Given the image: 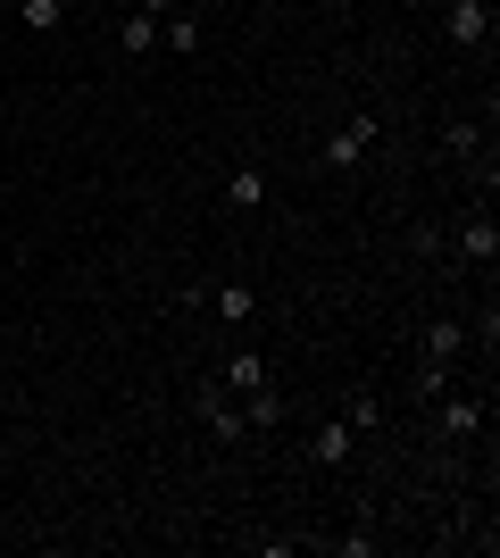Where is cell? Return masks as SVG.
<instances>
[{
    "mask_svg": "<svg viewBox=\"0 0 500 558\" xmlns=\"http://www.w3.org/2000/svg\"><path fill=\"white\" fill-rule=\"evenodd\" d=\"M192 409H200V425H209L217 442H242V434H251V425H242V400L225 392L217 375H209V384H200V392H192Z\"/></svg>",
    "mask_w": 500,
    "mask_h": 558,
    "instance_id": "cell-1",
    "label": "cell"
},
{
    "mask_svg": "<svg viewBox=\"0 0 500 558\" xmlns=\"http://www.w3.org/2000/svg\"><path fill=\"white\" fill-rule=\"evenodd\" d=\"M459 258H467V267H492V258H500L492 209H467V217H459Z\"/></svg>",
    "mask_w": 500,
    "mask_h": 558,
    "instance_id": "cell-2",
    "label": "cell"
},
{
    "mask_svg": "<svg viewBox=\"0 0 500 558\" xmlns=\"http://www.w3.org/2000/svg\"><path fill=\"white\" fill-rule=\"evenodd\" d=\"M367 150H376V117H351L342 134H326V167H358Z\"/></svg>",
    "mask_w": 500,
    "mask_h": 558,
    "instance_id": "cell-3",
    "label": "cell"
},
{
    "mask_svg": "<svg viewBox=\"0 0 500 558\" xmlns=\"http://www.w3.org/2000/svg\"><path fill=\"white\" fill-rule=\"evenodd\" d=\"M484 34H492V0H451V43L484 50Z\"/></svg>",
    "mask_w": 500,
    "mask_h": 558,
    "instance_id": "cell-4",
    "label": "cell"
},
{
    "mask_svg": "<svg viewBox=\"0 0 500 558\" xmlns=\"http://www.w3.org/2000/svg\"><path fill=\"white\" fill-rule=\"evenodd\" d=\"M217 384H225V392H259V384H276V375H267V359L259 350H234V359H225V367H217Z\"/></svg>",
    "mask_w": 500,
    "mask_h": 558,
    "instance_id": "cell-5",
    "label": "cell"
},
{
    "mask_svg": "<svg viewBox=\"0 0 500 558\" xmlns=\"http://www.w3.org/2000/svg\"><path fill=\"white\" fill-rule=\"evenodd\" d=\"M159 50L192 59V50H200V17H192V9H159Z\"/></svg>",
    "mask_w": 500,
    "mask_h": 558,
    "instance_id": "cell-6",
    "label": "cell"
},
{
    "mask_svg": "<svg viewBox=\"0 0 500 558\" xmlns=\"http://www.w3.org/2000/svg\"><path fill=\"white\" fill-rule=\"evenodd\" d=\"M351 442H358L351 425H342V417H326V425L309 434V459H317V466H351Z\"/></svg>",
    "mask_w": 500,
    "mask_h": 558,
    "instance_id": "cell-7",
    "label": "cell"
},
{
    "mask_svg": "<svg viewBox=\"0 0 500 558\" xmlns=\"http://www.w3.org/2000/svg\"><path fill=\"white\" fill-rule=\"evenodd\" d=\"M209 308L225 326H251V317H259V292H251V283H209Z\"/></svg>",
    "mask_w": 500,
    "mask_h": 558,
    "instance_id": "cell-8",
    "label": "cell"
},
{
    "mask_svg": "<svg viewBox=\"0 0 500 558\" xmlns=\"http://www.w3.org/2000/svg\"><path fill=\"white\" fill-rule=\"evenodd\" d=\"M242 425H251V434H276V425H284V392H276V384L242 392Z\"/></svg>",
    "mask_w": 500,
    "mask_h": 558,
    "instance_id": "cell-9",
    "label": "cell"
},
{
    "mask_svg": "<svg viewBox=\"0 0 500 558\" xmlns=\"http://www.w3.org/2000/svg\"><path fill=\"white\" fill-rule=\"evenodd\" d=\"M118 50H125V59L159 50V9H125V25H118Z\"/></svg>",
    "mask_w": 500,
    "mask_h": 558,
    "instance_id": "cell-10",
    "label": "cell"
},
{
    "mask_svg": "<svg viewBox=\"0 0 500 558\" xmlns=\"http://www.w3.org/2000/svg\"><path fill=\"white\" fill-rule=\"evenodd\" d=\"M17 25L34 34V43H50V34L68 25V0H17Z\"/></svg>",
    "mask_w": 500,
    "mask_h": 558,
    "instance_id": "cell-11",
    "label": "cell"
},
{
    "mask_svg": "<svg viewBox=\"0 0 500 558\" xmlns=\"http://www.w3.org/2000/svg\"><path fill=\"white\" fill-rule=\"evenodd\" d=\"M259 201H267V167H234V175H225V209L251 217Z\"/></svg>",
    "mask_w": 500,
    "mask_h": 558,
    "instance_id": "cell-12",
    "label": "cell"
},
{
    "mask_svg": "<svg viewBox=\"0 0 500 558\" xmlns=\"http://www.w3.org/2000/svg\"><path fill=\"white\" fill-rule=\"evenodd\" d=\"M426 359H451L459 367V359H467V326H459V317H434L426 326Z\"/></svg>",
    "mask_w": 500,
    "mask_h": 558,
    "instance_id": "cell-13",
    "label": "cell"
},
{
    "mask_svg": "<svg viewBox=\"0 0 500 558\" xmlns=\"http://www.w3.org/2000/svg\"><path fill=\"white\" fill-rule=\"evenodd\" d=\"M442 434H451V442H476V434H484V409H476V400H451V392H442Z\"/></svg>",
    "mask_w": 500,
    "mask_h": 558,
    "instance_id": "cell-14",
    "label": "cell"
},
{
    "mask_svg": "<svg viewBox=\"0 0 500 558\" xmlns=\"http://www.w3.org/2000/svg\"><path fill=\"white\" fill-rule=\"evenodd\" d=\"M342 425H351V434H376V425H383V400L351 392V400H342Z\"/></svg>",
    "mask_w": 500,
    "mask_h": 558,
    "instance_id": "cell-15",
    "label": "cell"
},
{
    "mask_svg": "<svg viewBox=\"0 0 500 558\" xmlns=\"http://www.w3.org/2000/svg\"><path fill=\"white\" fill-rule=\"evenodd\" d=\"M451 392V359H426V367H417V400H442Z\"/></svg>",
    "mask_w": 500,
    "mask_h": 558,
    "instance_id": "cell-16",
    "label": "cell"
},
{
    "mask_svg": "<svg viewBox=\"0 0 500 558\" xmlns=\"http://www.w3.org/2000/svg\"><path fill=\"white\" fill-rule=\"evenodd\" d=\"M476 125H467V117H459V125H442V150H451V159H476Z\"/></svg>",
    "mask_w": 500,
    "mask_h": 558,
    "instance_id": "cell-17",
    "label": "cell"
},
{
    "mask_svg": "<svg viewBox=\"0 0 500 558\" xmlns=\"http://www.w3.org/2000/svg\"><path fill=\"white\" fill-rule=\"evenodd\" d=\"M408 251H417V258H442V226H426V217H417V226H408Z\"/></svg>",
    "mask_w": 500,
    "mask_h": 558,
    "instance_id": "cell-18",
    "label": "cell"
},
{
    "mask_svg": "<svg viewBox=\"0 0 500 558\" xmlns=\"http://www.w3.org/2000/svg\"><path fill=\"white\" fill-rule=\"evenodd\" d=\"M143 9H175V0H143Z\"/></svg>",
    "mask_w": 500,
    "mask_h": 558,
    "instance_id": "cell-19",
    "label": "cell"
},
{
    "mask_svg": "<svg viewBox=\"0 0 500 558\" xmlns=\"http://www.w3.org/2000/svg\"><path fill=\"white\" fill-rule=\"evenodd\" d=\"M84 9H93V0H84Z\"/></svg>",
    "mask_w": 500,
    "mask_h": 558,
    "instance_id": "cell-20",
    "label": "cell"
}]
</instances>
